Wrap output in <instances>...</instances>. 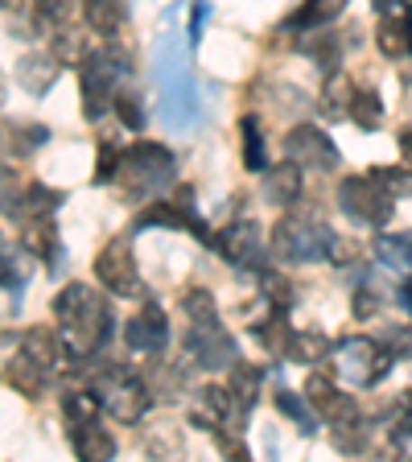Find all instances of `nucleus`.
<instances>
[{"mask_svg":"<svg viewBox=\"0 0 412 462\" xmlns=\"http://www.w3.org/2000/svg\"><path fill=\"white\" fill-rule=\"evenodd\" d=\"M54 318H58V335L67 338L70 356H96L99 346L112 338V306L104 293H96L83 281L62 285V293L54 298Z\"/></svg>","mask_w":412,"mask_h":462,"instance_id":"f257e3e1","label":"nucleus"},{"mask_svg":"<svg viewBox=\"0 0 412 462\" xmlns=\"http://www.w3.org/2000/svg\"><path fill=\"white\" fill-rule=\"evenodd\" d=\"M153 75H157V83H161V120L173 128H190L202 116V99H198L190 67H186L182 42L173 38V33H165V38L157 42Z\"/></svg>","mask_w":412,"mask_h":462,"instance_id":"f03ea898","label":"nucleus"},{"mask_svg":"<svg viewBox=\"0 0 412 462\" xmlns=\"http://www.w3.org/2000/svg\"><path fill=\"white\" fill-rule=\"evenodd\" d=\"M173 178H178V162H173V153L157 141L128 144L112 173V182H120V190H124L128 199H149V194L169 190Z\"/></svg>","mask_w":412,"mask_h":462,"instance_id":"7ed1b4c3","label":"nucleus"},{"mask_svg":"<svg viewBox=\"0 0 412 462\" xmlns=\"http://www.w3.org/2000/svg\"><path fill=\"white\" fill-rule=\"evenodd\" d=\"M334 248V231L326 227L314 215H285L272 231V252L285 264H314V260H326Z\"/></svg>","mask_w":412,"mask_h":462,"instance_id":"20e7f679","label":"nucleus"},{"mask_svg":"<svg viewBox=\"0 0 412 462\" xmlns=\"http://www.w3.org/2000/svg\"><path fill=\"white\" fill-rule=\"evenodd\" d=\"M128 75V58L115 50H91L78 62V96H83V112L91 120L112 112L115 104V83Z\"/></svg>","mask_w":412,"mask_h":462,"instance_id":"39448f33","label":"nucleus"},{"mask_svg":"<svg viewBox=\"0 0 412 462\" xmlns=\"http://www.w3.org/2000/svg\"><path fill=\"white\" fill-rule=\"evenodd\" d=\"M330 359H334L338 375L355 388H375L392 372V356L367 335H351V338H343V343H334Z\"/></svg>","mask_w":412,"mask_h":462,"instance_id":"423d86ee","label":"nucleus"},{"mask_svg":"<svg viewBox=\"0 0 412 462\" xmlns=\"http://www.w3.org/2000/svg\"><path fill=\"white\" fill-rule=\"evenodd\" d=\"M338 207L346 219L363 223V227H384L396 211V194L375 173H355L338 186Z\"/></svg>","mask_w":412,"mask_h":462,"instance_id":"0eeeda50","label":"nucleus"},{"mask_svg":"<svg viewBox=\"0 0 412 462\" xmlns=\"http://www.w3.org/2000/svg\"><path fill=\"white\" fill-rule=\"evenodd\" d=\"M96 396L104 404V413L115 417L120 425H136L149 413V384L128 367H112L96 380Z\"/></svg>","mask_w":412,"mask_h":462,"instance_id":"6e6552de","label":"nucleus"},{"mask_svg":"<svg viewBox=\"0 0 412 462\" xmlns=\"http://www.w3.org/2000/svg\"><path fill=\"white\" fill-rule=\"evenodd\" d=\"M186 351H190V359L198 367H206V372H223V367H231L240 359V343L227 335V327H223L219 318L190 322V330H186Z\"/></svg>","mask_w":412,"mask_h":462,"instance_id":"1a4fd4ad","label":"nucleus"},{"mask_svg":"<svg viewBox=\"0 0 412 462\" xmlns=\"http://www.w3.org/2000/svg\"><path fill=\"white\" fill-rule=\"evenodd\" d=\"M96 277H99V285H104L107 293H115V298H141V293H144L141 269H136V256H133L128 236L112 240L96 256Z\"/></svg>","mask_w":412,"mask_h":462,"instance_id":"9d476101","label":"nucleus"},{"mask_svg":"<svg viewBox=\"0 0 412 462\" xmlns=\"http://www.w3.org/2000/svg\"><path fill=\"white\" fill-rule=\"evenodd\" d=\"M285 157L288 162H298L301 170L330 173L338 165V144L330 141L322 128L298 125V128H288V136H285Z\"/></svg>","mask_w":412,"mask_h":462,"instance_id":"9b49d317","label":"nucleus"},{"mask_svg":"<svg viewBox=\"0 0 412 462\" xmlns=\"http://www.w3.org/2000/svg\"><path fill=\"white\" fill-rule=\"evenodd\" d=\"M215 248L223 252L231 269H264V236L252 219H240V223H227V227L215 236Z\"/></svg>","mask_w":412,"mask_h":462,"instance_id":"f8f14e48","label":"nucleus"},{"mask_svg":"<svg viewBox=\"0 0 412 462\" xmlns=\"http://www.w3.org/2000/svg\"><path fill=\"white\" fill-rule=\"evenodd\" d=\"M124 338L133 351H141V356H161L165 346H169V318H165V310L157 306V301L141 306L133 318H128Z\"/></svg>","mask_w":412,"mask_h":462,"instance_id":"ddd939ff","label":"nucleus"},{"mask_svg":"<svg viewBox=\"0 0 412 462\" xmlns=\"http://www.w3.org/2000/svg\"><path fill=\"white\" fill-rule=\"evenodd\" d=\"M21 351H25V356L33 359V364H38L46 375H58V372H62V367H67V356H70L67 338L58 335V330H50V327L25 330V338H21Z\"/></svg>","mask_w":412,"mask_h":462,"instance_id":"4468645a","label":"nucleus"},{"mask_svg":"<svg viewBox=\"0 0 412 462\" xmlns=\"http://www.w3.org/2000/svg\"><path fill=\"white\" fill-rule=\"evenodd\" d=\"M301 393H306V401L314 404V413H322L330 425H338V421H346V417L359 413V404L351 401L346 393H338L334 380H326V375H317V372L306 380V388H301Z\"/></svg>","mask_w":412,"mask_h":462,"instance_id":"2eb2a0df","label":"nucleus"},{"mask_svg":"<svg viewBox=\"0 0 412 462\" xmlns=\"http://www.w3.org/2000/svg\"><path fill=\"white\" fill-rule=\"evenodd\" d=\"M70 446H75V454L78 458H87V462L115 458V433L107 430V425H99V417L70 425Z\"/></svg>","mask_w":412,"mask_h":462,"instance_id":"dca6fc26","label":"nucleus"},{"mask_svg":"<svg viewBox=\"0 0 412 462\" xmlns=\"http://www.w3.org/2000/svg\"><path fill=\"white\" fill-rule=\"evenodd\" d=\"M21 248L46 260L50 273H58V264H62L58 227H54V219H50V215H41V219H21Z\"/></svg>","mask_w":412,"mask_h":462,"instance_id":"f3484780","label":"nucleus"},{"mask_svg":"<svg viewBox=\"0 0 412 462\" xmlns=\"http://www.w3.org/2000/svg\"><path fill=\"white\" fill-rule=\"evenodd\" d=\"M58 70H62V62H58L54 54H25L17 62V87L41 99L50 87L58 83Z\"/></svg>","mask_w":412,"mask_h":462,"instance_id":"a211bd4d","label":"nucleus"},{"mask_svg":"<svg viewBox=\"0 0 412 462\" xmlns=\"http://www.w3.org/2000/svg\"><path fill=\"white\" fill-rule=\"evenodd\" d=\"M46 141H50L46 125H29V120H5L0 125V153H9V157L38 153Z\"/></svg>","mask_w":412,"mask_h":462,"instance_id":"6ab92c4d","label":"nucleus"},{"mask_svg":"<svg viewBox=\"0 0 412 462\" xmlns=\"http://www.w3.org/2000/svg\"><path fill=\"white\" fill-rule=\"evenodd\" d=\"M264 199L272 207H293L301 199V165L298 162H280L272 170H264Z\"/></svg>","mask_w":412,"mask_h":462,"instance_id":"aec40b11","label":"nucleus"},{"mask_svg":"<svg viewBox=\"0 0 412 462\" xmlns=\"http://www.w3.org/2000/svg\"><path fill=\"white\" fill-rule=\"evenodd\" d=\"M351 0H306L298 13L285 17V33H306V29H317V25H330L334 17H343Z\"/></svg>","mask_w":412,"mask_h":462,"instance_id":"412c9836","label":"nucleus"},{"mask_svg":"<svg viewBox=\"0 0 412 462\" xmlns=\"http://www.w3.org/2000/svg\"><path fill=\"white\" fill-rule=\"evenodd\" d=\"M351 96H355L351 79H346L343 70H326V83L317 91V107H322L326 120H343V116L351 112Z\"/></svg>","mask_w":412,"mask_h":462,"instance_id":"4be33fe9","label":"nucleus"},{"mask_svg":"<svg viewBox=\"0 0 412 462\" xmlns=\"http://www.w3.org/2000/svg\"><path fill=\"white\" fill-rule=\"evenodd\" d=\"M5 380H9V384L17 388L21 396H29V401H38V396H41V388H46V380H50V375L41 372V367L33 364V359L25 356V351H17V356L9 359V367H5Z\"/></svg>","mask_w":412,"mask_h":462,"instance_id":"5701e85b","label":"nucleus"},{"mask_svg":"<svg viewBox=\"0 0 412 462\" xmlns=\"http://www.w3.org/2000/svg\"><path fill=\"white\" fill-rule=\"evenodd\" d=\"M83 21L87 29L112 38L115 29L124 25V0H83Z\"/></svg>","mask_w":412,"mask_h":462,"instance_id":"b1692460","label":"nucleus"},{"mask_svg":"<svg viewBox=\"0 0 412 462\" xmlns=\"http://www.w3.org/2000/svg\"><path fill=\"white\" fill-rule=\"evenodd\" d=\"M375 46L388 58H412V21H380L375 29Z\"/></svg>","mask_w":412,"mask_h":462,"instance_id":"393cba45","label":"nucleus"},{"mask_svg":"<svg viewBox=\"0 0 412 462\" xmlns=\"http://www.w3.org/2000/svg\"><path fill=\"white\" fill-rule=\"evenodd\" d=\"M330 338L317 335V330H293V338H288V351L285 356L293 359V364H322V359H330Z\"/></svg>","mask_w":412,"mask_h":462,"instance_id":"a878e982","label":"nucleus"},{"mask_svg":"<svg viewBox=\"0 0 412 462\" xmlns=\"http://www.w3.org/2000/svg\"><path fill=\"white\" fill-rule=\"evenodd\" d=\"M375 256L384 260L388 269H408L412 264V231H384V236H375Z\"/></svg>","mask_w":412,"mask_h":462,"instance_id":"bb28decb","label":"nucleus"},{"mask_svg":"<svg viewBox=\"0 0 412 462\" xmlns=\"http://www.w3.org/2000/svg\"><path fill=\"white\" fill-rule=\"evenodd\" d=\"M277 409H280V413H285L293 425H298V430L306 433V438L317 430V413H314V409H309L306 393H293V388H285V384H280V388H277Z\"/></svg>","mask_w":412,"mask_h":462,"instance_id":"cd10ccee","label":"nucleus"},{"mask_svg":"<svg viewBox=\"0 0 412 462\" xmlns=\"http://www.w3.org/2000/svg\"><path fill=\"white\" fill-rule=\"evenodd\" d=\"M256 393H260V367H248L235 359V364H231V396L240 404V413H252Z\"/></svg>","mask_w":412,"mask_h":462,"instance_id":"c85d7f7f","label":"nucleus"},{"mask_svg":"<svg viewBox=\"0 0 412 462\" xmlns=\"http://www.w3.org/2000/svg\"><path fill=\"white\" fill-rule=\"evenodd\" d=\"M58 202H62V194H58V190H50V186H41V182H29L25 194H21V219H41V215H54Z\"/></svg>","mask_w":412,"mask_h":462,"instance_id":"c756f323","label":"nucleus"},{"mask_svg":"<svg viewBox=\"0 0 412 462\" xmlns=\"http://www.w3.org/2000/svg\"><path fill=\"white\" fill-rule=\"evenodd\" d=\"M367 442H371V425H367V417H346V421L334 425V446L346 454H363Z\"/></svg>","mask_w":412,"mask_h":462,"instance_id":"7c9ffc66","label":"nucleus"},{"mask_svg":"<svg viewBox=\"0 0 412 462\" xmlns=\"http://www.w3.org/2000/svg\"><path fill=\"white\" fill-rule=\"evenodd\" d=\"M240 133H243V165L248 170H269V144H264V133H260V125L252 120V116H243L240 120Z\"/></svg>","mask_w":412,"mask_h":462,"instance_id":"2f4dec72","label":"nucleus"},{"mask_svg":"<svg viewBox=\"0 0 412 462\" xmlns=\"http://www.w3.org/2000/svg\"><path fill=\"white\" fill-rule=\"evenodd\" d=\"M62 413H67L70 425H78V421H91V417L104 413V404H99L96 388H91V393H87V388H70V393L62 396Z\"/></svg>","mask_w":412,"mask_h":462,"instance_id":"473e14b6","label":"nucleus"},{"mask_svg":"<svg viewBox=\"0 0 412 462\" xmlns=\"http://www.w3.org/2000/svg\"><path fill=\"white\" fill-rule=\"evenodd\" d=\"M346 116H351L363 133H375V128H380V120H384V104H380V96H375V91H355V96H351V112H346Z\"/></svg>","mask_w":412,"mask_h":462,"instance_id":"72a5a7b5","label":"nucleus"},{"mask_svg":"<svg viewBox=\"0 0 412 462\" xmlns=\"http://www.w3.org/2000/svg\"><path fill=\"white\" fill-rule=\"evenodd\" d=\"M21 194H25V182L17 178L13 165H0V215L17 223L21 219Z\"/></svg>","mask_w":412,"mask_h":462,"instance_id":"f704fd0d","label":"nucleus"},{"mask_svg":"<svg viewBox=\"0 0 412 462\" xmlns=\"http://www.w3.org/2000/svg\"><path fill=\"white\" fill-rule=\"evenodd\" d=\"M50 54L58 58V62H83L91 50H87L83 42V29H54V42H50Z\"/></svg>","mask_w":412,"mask_h":462,"instance_id":"c9c22d12","label":"nucleus"},{"mask_svg":"<svg viewBox=\"0 0 412 462\" xmlns=\"http://www.w3.org/2000/svg\"><path fill=\"white\" fill-rule=\"evenodd\" d=\"M252 335H256L260 343L269 346L272 356H285V351H288V338H293V330H288L280 318H264V322H256V327H252Z\"/></svg>","mask_w":412,"mask_h":462,"instance_id":"e433bc0d","label":"nucleus"},{"mask_svg":"<svg viewBox=\"0 0 412 462\" xmlns=\"http://www.w3.org/2000/svg\"><path fill=\"white\" fill-rule=\"evenodd\" d=\"M380 346L392 359H412V327H384L380 330Z\"/></svg>","mask_w":412,"mask_h":462,"instance_id":"4c0bfd02","label":"nucleus"},{"mask_svg":"<svg viewBox=\"0 0 412 462\" xmlns=\"http://www.w3.org/2000/svg\"><path fill=\"white\" fill-rule=\"evenodd\" d=\"M25 285V269H21L17 252L9 244H0V289H21Z\"/></svg>","mask_w":412,"mask_h":462,"instance_id":"58836bf2","label":"nucleus"},{"mask_svg":"<svg viewBox=\"0 0 412 462\" xmlns=\"http://www.w3.org/2000/svg\"><path fill=\"white\" fill-rule=\"evenodd\" d=\"M182 310L190 322H202V318H219V310H215V298L206 293V289H190L182 298Z\"/></svg>","mask_w":412,"mask_h":462,"instance_id":"ea45409f","label":"nucleus"},{"mask_svg":"<svg viewBox=\"0 0 412 462\" xmlns=\"http://www.w3.org/2000/svg\"><path fill=\"white\" fill-rule=\"evenodd\" d=\"M75 9V0H33V13H38L41 25H62Z\"/></svg>","mask_w":412,"mask_h":462,"instance_id":"a19ab883","label":"nucleus"},{"mask_svg":"<svg viewBox=\"0 0 412 462\" xmlns=\"http://www.w3.org/2000/svg\"><path fill=\"white\" fill-rule=\"evenodd\" d=\"M260 285H264V293H269V301H272L277 310H285L288 301H293V298H288V281L277 277L272 269H260Z\"/></svg>","mask_w":412,"mask_h":462,"instance_id":"79ce46f5","label":"nucleus"},{"mask_svg":"<svg viewBox=\"0 0 412 462\" xmlns=\"http://www.w3.org/2000/svg\"><path fill=\"white\" fill-rule=\"evenodd\" d=\"M115 116H120V120H124V128H141L144 125V112H141V99H136V96H128V91H124V96H120V91H115Z\"/></svg>","mask_w":412,"mask_h":462,"instance_id":"37998d69","label":"nucleus"},{"mask_svg":"<svg viewBox=\"0 0 412 462\" xmlns=\"http://www.w3.org/2000/svg\"><path fill=\"white\" fill-rule=\"evenodd\" d=\"M371 173L396 194V199H400V194H412V170H371Z\"/></svg>","mask_w":412,"mask_h":462,"instance_id":"c03bdc74","label":"nucleus"},{"mask_svg":"<svg viewBox=\"0 0 412 462\" xmlns=\"http://www.w3.org/2000/svg\"><path fill=\"white\" fill-rule=\"evenodd\" d=\"M380 21H412V0H371Z\"/></svg>","mask_w":412,"mask_h":462,"instance_id":"a18cd8bd","label":"nucleus"},{"mask_svg":"<svg viewBox=\"0 0 412 462\" xmlns=\"http://www.w3.org/2000/svg\"><path fill=\"white\" fill-rule=\"evenodd\" d=\"M375 310H380V293L367 289V285H359L355 289V318H371Z\"/></svg>","mask_w":412,"mask_h":462,"instance_id":"49530a36","label":"nucleus"},{"mask_svg":"<svg viewBox=\"0 0 412 462\" xmlns=\"http://www.w3.org/2000/svg\"><path fill=\"white\" fill-rule=\"evenodd\" d=\"M206 17H211V5H206V0H198V5H194V17H190V46H198V42H202Z\"/></svg>","mask_w":412,"mask_h":462,"instance_id":"de8ad7c7","label":"nucleus"},{"mask_svg":"<svg viewBox=\"0 0 412 462\" xmlns=\"http://www.w3.org/2000/svg\"><path fill=\"white\" fill-rule=\"evenodd\" d=\"M400 153H404V165L412 170V128H400Z\"/></svg>","mask_w":412,"mask_h":462,"instance_id":"09e8293b","label":"nucleus"},{"mask_svg":"<svg viewBox=\"0 0 412 462\" xmlns=\"http://www.w3.org/2000/svg\"><path fill=\"white\" fill-rule=\"evenodd\" d=\"M400 306L412 314V281H404V285H400Z\"/></svg>","mask_w":412,"mask_h":462,"instance_id":"8fccbe9b","label":"nucleus"},{"mask_svg":"<svg viewBox=\"0 0 412 462\" xmlns=\"http://www.w3.org/2000/svg\"><path fill=\"white\" fill-rule=\"evenodd\" d=\"M5 99H9V83H5V75H0V107H5Z\"/></svg>","mask_w":412,"mask_h":462,"instance_id":"3c124183","label":"nucleus"},{"mask_svg":"<svg viewBox=\"0 0 412 462\" xmlns=\"http://www.w3.org/2000/svg\"><path fill=\"white\" fill-rule=\"evenodd\" d=\"M5 5H13V0H0V9H5Z\"/></svg>","mask_w":412,"mask_h":462,"instance_id":"603ef678","label":"nucleus"}]
</instances>
